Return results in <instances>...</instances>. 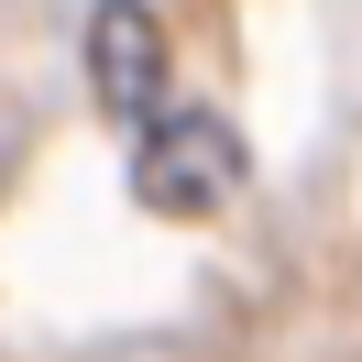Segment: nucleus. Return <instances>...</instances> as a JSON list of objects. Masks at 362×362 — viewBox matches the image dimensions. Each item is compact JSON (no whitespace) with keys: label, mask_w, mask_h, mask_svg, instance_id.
Listing matches in <instances>:
<instances>
[{"label":"nucleus","mask_w":362,"mask_h":362,"mask_svg":"<svg viewBox=\"0 0 362 362\" xmlns=\"http://www.w3.org/2000/svg\"><path fill=\"white\" fill-rule=\"evenodd\" d=\"M242 176H252L242 132H230L220 110H198V99H176L165 121L132 132V198L154 209V220H220V209L242 198Z\"/></svg>","instance_id":"f257e3e1"},{"label":"nucleus","mask_w":362,"mask_h":362,"mask_svg":"<svg viewBox=\"0 0 362 362\" xmlns=\"http://www.w3.org/2000/svg\"><path fill=\"white\" fill-rule=\"evenodd\" d=\"M88 88H99V110H110L121 132H143V121L176 110V99H165V23L143 0H99L88 11Z\"/></svg>","instance_id":"f03ea898"}]
</instances>
